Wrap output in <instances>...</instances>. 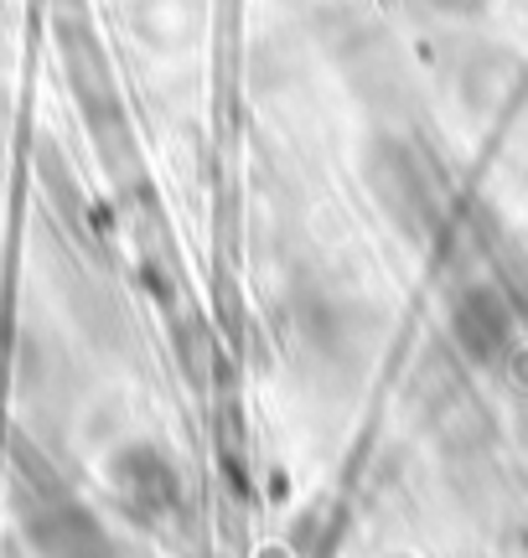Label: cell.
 I'll return each mask as SVG.
<instances>
[{
    "mask_svg": "<svg viewBox=\"0 0 528 558\" xmlns=\"http://www.w3.org/2000/svg\"><path fill=\"white\" fill-rule=\"evenodd\" d=\"M368 181L379 202L388 207V218H399L409 233H420L435 218V197H430V177L425 166L409 156L405 145L394 140H373V156H368Z\"/></svg>",
    "mask_w": 528,
    "mask_h": 558,
    "instance_id": "1",
    "label": "cell"
},
{
    "mask_svg": "<svg viewBox=\"0 0 528 558\" xmlns=\"http://www.w3.org/2000/svg\"><path fill=\"white\" fill-rule=\"evenodd\" d=\"M109 476H115L124 507H130L135 518H166V512L182 501V471H177L171 456L156 450V445H130V450H120V460L109 465Z\"/></svg>",
    "mask_w": 528,
    "mask_h": 558,
    "instance_id": "2",
    "label": "cell"
},
{
    "mask_svg": "<svg viewBox=\"0 0 528 558\" xmlns=\"http://www.w3.org/2000/svg\"><path fill=\"white\" fill-rule=\"evenodd\" d=\"M451 337L471 362H497L513 347V311L492 284H477L451 305Z\"/></svg>",
    "mask_w": 528,
    "mask_h": 558,
    "instance_id": "3",
    "label": "cell"
},
{
    "mask_svg": "<svg viewBox=\"0 0 528 558\" xmlns=\"http://www.w3.org/2000/svg\"><path fill=\"white\" fill-rule=\"evenodd\" d=\"M435 11H446V16H482L492 0H430Z\"/></svg>",
    "mask_w": 528,
    "mask_h": 558,
    "instance_id": "4",
    "label": "cell"
},
{
    "mask_svg": "<svg viewBox=\"0 0 528 558\" xmlns=\"http://www.w3.org/2000/svg\"><path fill=\"white\" fill-rule=\"evenodd\" d=\"M524 554H528V527H524Z\"/></svg>",
    "mask_w": 528,
    "mask_h": 558,
    "instance_id": "5",
    "label": "cell"
}]
</instances>
